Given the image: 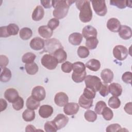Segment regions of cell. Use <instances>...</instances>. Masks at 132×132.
<instances>
[{"label": "cell", "mask_w": 132, "mask_h": 132, "mask_svg": "<svg viewBox=\"0 0 132 132\" xmlns=\"http://www.w3.org/2000/svg\"><path fill=\"white\" fill-rule=\"evenodd\" d=\"M74 2H76V1L65 0L52 1V5L54 8L53 15L58 20L64 18L68 13L70 6Z\"/></svg>", "instance_id": "cell-1"}, {"label": "cell", "mask_w": 132, "mask_h": 132, "mask_svg": "<svg viewBox=\"0 0 132 132\" xmlns=\"http://www.w3.org/2000/svg\"><path fill=\"white\" fill-rule=\"evenodd\" d=\"M76 6L80 10L79 18L83 23L90 22L92 18V11L89 1H77Z\"/></svg>", "instance_id": "cell-2"}, {"label": "cell", "mask_w": 132, "mask_h": 132, "mask_svg": "<svg viewBox=\"0 0 132 132\" xmlns=\"http://www.w3.org/2000/svg\"><path fill=\"white\" fill-rule=\"evenodd\" d=\"M86 87L91 88L96 92L98 91L102 85L100 78L94 75H86L85 79Z\"/></svg>", "instance_id": "cell-3"}, {"label": "cell", "mask_w": 132, "mask_h": 132, "mask_svg": "<svg viewBox=\"0 0 132 132\" xmlns=\"http://www.w3.org/2000/svg\"><path fill=\"white\" fill-rule=\"evenodd\" d=\"M60 48H63V46L59 41L55 38L50 39L45 41L44 51L48 52L50 54L53 55L55 51Z\"/></svg>", "instance_id": "cell-4"}, {"label": "cell", "mask_w": 132, "mask_h": 132, "mask_svg": "<svg viewBox=\"0 0 132 132\" xmlns=\"http://www.w3.org/2000/svg\"><path fill=\"white\" fill-rule=\"evenodd\" d=\"M41 62L42 65L48 70L55 69L58 64L56 58L51 54H45L41 58Z\"/></svg>", "instance_id": "cell-5"}, {"label": "cell", "mask_w": 132, "mask_h": 132, "mask_svg": "<svg viewBox=\"0 0 132 132\" xmlns=\"http://www.w3.org/2000/svg\"><path fill=\"white\" fill-rule=\"evenodd\" d=\"M127 48L122 45H116L113 49V55L114 57L118 60H125L128 56Z\"/></svg>", "instance_id": "cell-6"}, {"label": "cell", "mask_w": 132, "mask_h": 132, "mask_svg": "<svg viewBox=\"0 0 132 132\" xmlns=\"http://www.w3.org/2000/svg\"><path fill=\"white\" fill-rule=\"evenodd\" d=\"M93 8L95 12L100 16H104L107 12L105 1H92Z\"/></svg>", "instance_id": "cell-7"}, {"label": "cell", "mask_w": 132, "mask_h": 132, "mask_svg": "<svg viewBox=\"0 0 132 132\" xmlns=\"http://www.w3.org/2000/svg\"><path fill=\"white\" fill-rule=\"evenodd\" d=\"M31 96L38 101H43L46 96L45 89L41 86L35 87L32 90Z\"/></svg>", "instance_id": "cell-8"}, {"label": "cell", "mask_w": 132, "mask_h": 132, "mask_svg": "<svg viewBox=\"0 0 132 132\" xmlns=\"http://www.w3.org/2000/svg\"><path fill=\"white\" fill-rule=\"evenodd\" d=\"M53 122L56 126L57 130H59L66 126L69 122V118L63 114L59 113L54 118Z\"/></svg>", "instance_id": "cell-9"}, {"label": "cell", "mask_w": 132, "mask_h": 132, "mask_svg": "<svg viewBox=\"0 0 132 132\" xmlns=\"http://www.w3.org/2000/svg\"><path fill=\"white\" fill-rule=\"evenodd\" d=\"M97 31L94 27L90 25L85 26L82 30V35L86 40L92 38H96Z\"/></svg>", "instance_id": "cell-10"}, {"label": "cell", "mask_w": 132, "mask_h": 132, "mask_svg": "<svg viewBox=\"0 0 132 132\" xmlns=\"http://www.w3.org/2000/svg\"><path fill=\"white\" fill-rule=\"evenodd\" d=\"M79 109V106L76 103H68L63 108V111L67 115H74L76 114Z\"/></svg>", "instance_id": "cell-11"}, {"label": "cell", "mask_w": 132, "mask_h": 132, "mask_svg": "<svg viewBox=\"0 0 132 132\" xmlns=\"http://www.w3.org/2000/svg\"><path fill=\"white\" fill-rule=\"evenodd\" d=\"M69 97L66 93L63 92H60L55 96L54 102L59 107H63L68 103Z\"/></svg>", "instance_id": "cell-12"}, {"label": "cell", "mask_w": 132, "mask_h": 132, "mask_svg": "<svg viewBox=\"0 0 132 132\" xmlns=\"http://www.w3.org/2000/svg\"><path fill=\"white\" fill-rule=\"evenodd\" d=\"M45 41L42 38L37 37L32 39L30 42V47L35 51H39L44 47Z\"/></svg>", "instance_id": "cell-13"}, {"label": "cell", "mask_w": 132, "mask_h": 132, "mask_svg": "<svg viewBox=\"0 0 132 132\" xmlns=\"http://www.w3.org/2000/svg\"><path fill=\"white\" fill-rule=\"evenodd\" d=\"M4 97L9 102L13 103L19 97L18 92L14 88H9L4 93Z\"/></svg>", "instance_id": "cell-14"}, {"label": "cell", "mask_w": 132, "mask_h": 132, "mask_svg": "<svg viewBox=\"0 0 132 132\" xmlns=\"http://www.w3.org/2000/svg\"><path fill=\"white\" fill-rule=\"evenodd\" d=\"M121 23L118 19L112 18L108 20L107 23V27L111 31L114 32H119L121 27Z\"/></svg>", "instance_id": "cell-15"}, {"label": "cell", "mask_w": 132, "mask_h": 132, "mask_svg": "<svg viewBox=\"0 0 132 132\" xmlns=\"http://www.w3.org/2000/svg\"><path fill=\"white\" fill-rule=\"evenodd\" d=\"M53 113V107L48 105H43L40 106L39 110L40 116L43 118L50 117Z\"/></svg>", "instance_id": "cell-16"}, {"label": "cell", "mask_w": 132, "mask_h": 132, "mask_svg": "<svg viewBox=\"0 0 132 132\" xmlns=\"http://www.w3.org/2000/svg\"><path fill=\"white\" fill-rule=\"evenodd\" d=\"M119 36L124 40H128L131 38L132 36L131 29L130 27L126 25L121 26L119 31Z\"/></svg>", "instance_id": "cell-17"}, {"label": "cell", "mask_w": 132, "mask_h": 132, "mask_svg": "<svg viewBox=\"0 0 132 132\" xmlns=\"http://www.w3.org/2000/svg\"><path fill=\"white\" fill-rule=\"evenodd\" d=\"M101 77L105 84L110 83L113 78V72L109 69H105L102 71Z\"/></svg>", "instance_id": "cell-18"}, {"label": "cell", "mask_w": 132, "mask_h": 132, "mask_svg": "<svg viewBox=\"0 0 132 132\" xmlns=\"http://www.w3.org/2000/svg\"><path fill=\"white\" fill-rule=\"evenodd\" d=\"M122 87L121 85L118 83L113 82L109 85V92L114 96H120L122 92Z\"/></svg>", "instance_id": "cell-19"}, {"label": "cell", "mask_w": 132, "mask_h": 132, "mask_svg": "<svg viewBox=\"0 0 132 132\" xmlns=\"http://www.w3.org/2000/svg\"><path fill=\"white\" fill-rule=\"evenodd\" d=\"M44 15V11L43 7L38 5L36 7L34 10L32 12L31 18L32 19L35 21H40L43 18Z\"/></svg>", "instance_id": "cell-20"}, {"label": "cell", "mask_w": 132, "mask_h": 132, "mask_svg": "<svg viewBox=\"0 0 132 132\" xmlns=\"http://www.w3.org/2000/svg\"><path fill=\"white\" fill-rule=\"evenodd\" d=\"M38 33L42 37L45 39H48L52 36L53 30L48 27L47 25H43L39 27Z\"/></svg>", "instance_id": "cell-21"}, {"label": "cell", "mask_w": 132, "mask_h": 132, "mask_svg": "<svg viewBox=\"0 0 132 132\" xmlns=\"http://www.w3.org/2000/svg\"><path fill=\"white\" fill-rule=\"evenodd\" d=\"M54 57L57 60L58 63H62L64 62L67 58V54L63 48L57 49L53 54Z\"/></svg>", "instance_id": "cell-22"}, {"label": "cell", "mask_w": 132, "mask_h": 132, "mask_svg": "<svg viewBox=\"0 0 132 132\" xmlns=\"http://www.w3.org/2000/svg\"><path fill=\"white\" fill-rule=\"evenodd\" d=\"M82 35L79 32H73L69 37V42L73 45H79L82 40Z\"/></svg>", "instance_id": "cell-23"}, {"label": "cell", "mask_w": 132, "mask_h": 132, "mask_svg": "<svg viewBox=\"0 0 132 132\" xmlns=\"http://www.w3.org/2000/svg\"><path fill=\"white\" fill-rule=\"evenodd\" d=\"M78 104L82 108L87 109L92 107L93 105V99H89L82 94L78 100Z\"/></svg>", "instance_id": "cell-24"}, {"label": "cell", "mask_w": 132, "mask_h": 132, "mask_svg": "<svg viewBox=\"0 0 132 132\" xmlns=\"http://www.w3.org/2000/svg\"><path fill=\"white\" fill-rule=\"evenodd\" d=\"M86 67L92 71H97L101 68V63L99 60L95 59L89 60L85 65Z\"/></svg>", "instance_id": "cell-25"}, {"label": "cell", "mask_w": 132, "mask_h": 132, "mask_svg": "<svg viewBox=\"0 0 132 132\" xmlns=\"http://www.w3.org/2000/svg\"><path fill=\"white\" fill-rule=\"evenodd\" d=\"M40 105V101H38L35 98H34L31 95L28 97L26 100V105L27 108L29 109L33 110H36L39 107Z\"/></svg>", "instance_id": "cell-26"}, {"label": "cell", "mask_w": 132, "mask_h": 132, "mask_svg": "<svg viewBox=\"0 0 132 132\" xmlns=\"http://www.w3.org/2000/svg\"><path fill=\"white\" fill-rule=\"evenodd\" d=\"M72 69L73 73L80 74L86 72V66L84 63L80 61H77L73 63Z\"/></svg>", "instance_id": "cell-27"}, {"label": "cell", "mask_w": 132, "mask_h": 132, "mask_svg": "<svg viewBox=\"0 0 132 132\" xmlns=\"http://www.w3.org/2000/svg\"><path fill=\"white\" fill-rule=\"evenodd\" d=\"M19 35L22 39L26 40L31 37L32 35V31L31 29L28 27H23L21 29L19 32Z\"/></svg>", "instance_id": "cell-28"}, {"label": "cell", "mask_w": 132, "mask_h": 132, "mask_svg": "<svg viewBox=\"0 0 132 132\" xmlns=\"http://www.w3.org/2000/svg\"><path fill=\"white\" fill-rule=\"evenodd\" d=\"M22 118L23 120L26 122L32 121L35 118V112L33 110L27 108L23 112Z\"/></svg>", "instance_id": "cell-29"}, {"label": "cell", "mask_w": 132, "mask_h": 132, "mask_svg": "<svg viewBox=\"0 0 132 132\" xmlns=\"http://www.w3.org/2000/svg\"><path fill=\"white\" fill-rule=\"evenodd\" d=\"M12 76L11 72L10 70L7 68H5L3 69L0 76V80L1 81L6 82L9 81Z\"/></svg>", "instance_id": "cell-30"}, {"label": "cell", "mask_w": 132, "mask_h": 132, "mask_svg": "<svg viewBox=\"0 0 132 132\" xmlns=\"http://www.w3.org/2000/svg\"><path fill=\"white\" fill-rule=\"evenodd\" d=\"M25 68L27 73L31 75H35L38 71V66L34 62L31 63L26 64Z\"/></svg>", "instance_id": "cell-31"}, {"label": "cell", "mask_w": 132, "mask_h": 132, "mask_svg": "<svg viewBox=\"0 0 132 132\" xmlns=\"http://www.w3.org/2000/svg\"><path fill=\"white\" fill-rule=\"evenodd\" d=\"M108 104L112 109H118L121 106V101L118 97L113 96L109 99Z\"/></svg>", "instance_id": "cell-32"}, {"label": "cell", "mask_w": 132, "mask_h": 132, "mask_svg": "<svg viewBox=\"0 0 132 132\" xmlns=\"http://www.w3.org/2000/svg\"><path fill=\"white\" fill-rule=\"evenodd\" d=\"M36 56L32 53L27 52L23 55L22 58V61L23 63L26 64L31 63L34 62Z\"/></svg>", "instance_id": "cell-33"}, {"label": "cell", "mask_w": 132, "mask_h": 132, "mask_svg": "<svg viewBox=\"0 0 132 132\" xmlns=\"http://www.w3.org/2000/svg\"><path fill=\"white\" fill-rule=\"evenodd\" d=\"M7 30L10 36L16 35L19 31V26L14 23H10L7 26Z\"/></svg>", "instance_id": "cell-34"}, {"label": "cell", "mask_w": 132, "mask_h": 132, "mask_svg": "<svg viewBox=\"0 0 132 132\" xmlns=\"http://www.w3.org/2000/svg\"><path fill=\"white\" fill-rule=\"evenodd\" d=\"M77 55L80 58H87L90 54L88 48L84 46H80L77 49Z\"/></svg>", "instance_id": "cell-35"}, {"label": "cell", "mask_w": 132, "mask_h": 132, "mask_svg": "<svg viewBox=\"0 0 132 132\" xmlns=\"http://www.w3.org/2000/svg\"><path fill=\"white\" fill-rule=\"evenodd\" d=\"M84 117L87 121L90 122H94L97 119L96 113L91 110H87L84 113Z\"/></svg>", "instance_id": "cell-36"}, {"label": "cell", "mask_w": 132, "mask_h": 132, "mask_svg": "<svg viewBox=\"0 0 132 132\" xmlns=\"http://www.w3.org/2000/svg\"><path fill=\"white\" fill-rule=\"evenodd\" d=\"M98 43V40L96 38H92L86 40V46L90 50L95 49Z\"/></svg>", "instance_id": "cell-37"}, {"label": "cell", "mask_w": 132, "mask_h": 132, "mask_svg": "<svg viewBox=\"0 0 132 132\" xmlns=\"http://www.w3.org/2000/svg\"><path fill=\"white\" fill-rule=\"evenodd\" d=\"M102 114L104 119L106 121L111 120L113 116V113L111 109L107 106L103 109Z\"/></svg>", "instance_id": "cell-38"}, {"label": "cell", "mask_w": 132, "mask_h": 132, "mask_svg": "<svg viewBox=\"0 0 132 132\" xmlns=\"http://www.w3.org/2000/svg\"><path fill=\"white\" fill-rule=\"evenodd\" d=\"M44 128L46 132H56L58 130L53 121L46 122L44 124Z\"/></svg>", "instance_id": "cell-39"}, {"label": "cell", "mask_w": 132, "mask_h": 132, "mask_svg": "<svg viewBox=\"0 0 132 132\" xmlns=\"http://www.w3.org/2000/svg\"><path fill=\"white\" fill-rule=\"evenodd\" d=\"M82 94L87 98L93 99L95 97L96 91L91 88L86 87L84 89Z\"/></svg>", "instance_id": "cell-40"}, {"label": "cell", "mask_w": 132, "mask_h": 132, "mask_svg": "<svg viewBox=\"0 0 132 132\" xmlns=\"http://www.w3.org/2000/svg\"><path fill=\"white\" fill-rule=\"evenodd\" d=\"M107 106L105 102L103 101H100L97 102V103L95 105L94 111L95 112L98 114H102V112L103 110V109Z\"/></svg>", "instance_id": "cell-41"}, {"label": "cell", "mask_w": 132, "mask_h": 132, "mask_svg": "<svg viewBox=\"0 0 132 132\" xmlns=\"http://www.w3.org/2000/svg\"><path fill=\"white\" fill-rule=\"evenodd\" d=\"M24 100L22 97H19L18 98L12 103V107L15 110H20L23 108Z\"/></svg>", "instance_id": "cell-42"}, {"label": "cell", "mask_w": 132, "mask_h": 132, "mask_svg": "<svg viewBox=\"0 0 132 132\" xmlns=\"http://www.w3.org/2000/svg\"><path fill=\"white\" fill-rule=\"evenodd\" d=\"M86 76V72H85L84 73L80 74H76L73 73L72 74V79L75 82L79 83L85 80Z\"/></svg>", "instance_id": "cell-43"}, {"label": "cell", "mask_w": 132, "mask_h": 132, "mask_svg": "<svg viewBox=\"0 0 132 132\" xmlns=\"http://www.w3.org/2000/svg\"><path fill=\"white\" fill-rule=\"evenodd\" d=\"M126 2L127 1H110V4L120 9H124L127 6Z\"/></svg>", "instance_id": "cell-44"}, {"label": "cell", "mask_w": 132, "mask_h": 132, "mask_svg": "<svg viewBox=\"0 0 132 132\" xmlns=\"http://www.w3.org/2000/svg\"><path fill=\"white\" fill-rule=\"evenodd\" d=\"M72 65L73 63L69 61H65L62 64L61 69L63 72L69 73H70L72 70Z\"/></svg>", "instance_id": "cell-45"}, {"label": "cell", "mask_w": 132, "mask_h": 132, "mask_svg": "<svg viewBox=\"0 0 132 132\" xmlns=\"http://www.w3.org/2000/svg\"><path fill=\"white\" fill-rule=\"evenodd\" d=\"M59 25V21L56 18L51 19L47 23V26L52 30H55Z\"/></svg>", "instance_id": "cell-46"}, {"label": "cell", "mask_w": 132, "mask_h": 132, "mask_svg": "<svg viewBox=\"0 0 132 132\" xmlns=\"http://www.w3.org/2000/svg\"><path fill=\"white\" fill-rule=\"evenodd\" d=\"M121 129V126L117 123L112 124L108 126L106 128V131L107 132H115L119 131Z\"/></svg>", "instance_id": "cell-47"}, {"label": "cell", "mask_w": 132, "mask_h": 132, "mask_svg": "<svg viewBox=\"0 0 132 132\" xmlns=\"http://www.w3.org/2000/svg\"><path fill=\"white\" fill-rule=\"evenodd\" d=\"M98 91L100 92V94L101 95V96L103 97L106 96L109 93V86L107 85V84H102Z\"/></svg>", "instance_id": "cell-48"}, {"label": "cell", "mask_w": 132, "mask_h": 132, "mask_svg": "<svg viewBox=\"0 0 132 132\" xmlns=\"http://www.w3.org/2000/svg\"><path fill=\"white\" fill-rule=\"evenodd\" d=\"M131 75L132 73L130 72H125L122 76V80L126 84H131Z\"/></svg>", "instance_id": "cell-49"}, {"label": "cell", "mask_w": 132, "mask_h": 132, "mask_svg": "<svg viewBox=\"0 0 132 132\" xmlns=\"http://www.w3.org/2000/svg\"><path fill=\"white\" fill-rule=\"evenodd\" d=\"M9 63V59L5 55H1L0 56V66L1 69L6 68Z\"/></svg>", "instance_id": "cell-50"}, {"label": "cell", "mask_w": 132, "mask_h": 132, "mask_svg": "<svg viewBox=\"0 0 132 132\" xmlns=\"http://www.w3.org/2000/svg\"><path fill=\"white\" fill-rule=\"evenodd\" d=\"M0 37L1 38H7L9 37L7 30V26L0 27Z\"/></svg>", "instance_id": "cell-51"}, {"label": "cell", "mask_w": 132, "mask_h": 132, "mask_svg": "<svg viewBox=\"0 0 132 132\" xmlns=\"http://www.w3.org/2000/svg\"><path fill=\"white\" fill-rule=\"evenodd\" d=\"M40 2H41L42 5L45 8H50L52 6H53V5H52V1L42 0V1H41Z\"/></svg>", "instance_id": "cell-52"}, {"label": "cell", "mask_w": 132, "mask_h": 132, "mask_svg": "<svg viewBox=\"0 0 132 132\" xmlns=\"http://www.w3.org/2000/svg\"><path fill=\"white\" fill-rule=\"evenodd\" d=\"M131 106H131V102H128V103L126 104V105H125L124 108L125 111L127 113H128L130 115H131L132 114Z\"/></svg>", "instance_id": "cell-53"}, {"label": "cell", "mask_w": 132, "mask_h": 132, "mask_svg": "<svg viewBox=\"0 0 132 132\" xmlns=\"http://www.w3.org/2000/svg\"><path fill=\"white\" fill-rule=\"evenodd\" d=\"M0 107H1V112L3 111V110H5L7 107V102L3 98L0 99Z\"/></svg>", "instance_id": "cell-54"}, {"label": "cell", "mask_w": 132, "mask_h": 132, "mask_svg": "<svg viewBox=\"0 0 132 132\" xmlns=\"http://www.w3.org/2000/svg\"><path fill=\"white\" fill-rule=\"evenodd\" d=\"M37 130L36 129L35 127L32 125H28L26 126L25 131H35Z\"/></svg>", "instance_id": "cell-55"}]
</instances>
